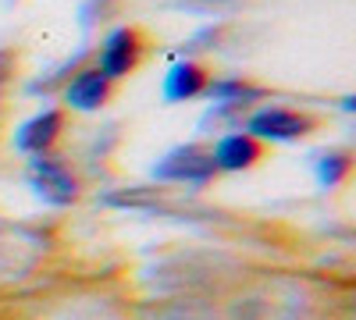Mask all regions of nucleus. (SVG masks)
I'll return each instance as SVG.
<instances>
[{"mask_svg": "<svg viewBox=\"0 0 356 320\" xmlns=\"http://www.w3.org/2000/svg\"><path fill=\"white\" fill-rule=\"evenodd\" d=\"M317 118L310 110H292V107H257L246 114V121L239 125L260 142H296L310 132H317Z\"/></svg>", "mask_w": 356, "mask_h": 320, "instance_id": "obj_1", "label": "nucleus"}, {"mask_svg": "<svg viewBox=\"0 0 356 320\" xmlns=\"http://www.w3.org/2000/svg\"><path fill=\"white\" fill-rule=\"evenodd\" d=\"M214 157H211V146L203 142H186V146H175L171 153H164L154 167V178L157 182H175V185H211L214 182Z\"/></svg>", "mask_w": 356, "mask_h": 320, "instance_id": "obj_2", "label": "nucleus"}, {"mask_svg": "<svg viewBox=\"0 0 356 320\" xmlns=\"http://www.w3.org/2000/svg\"><path fill=\"white\" fill-rule=\"evenodd\" d=\"M146 33L139 25H118L107 33V40L100 43L97 50V68L118 82V78H129L139 65H143V57H146Z\"/></svg>", "mask_w": 356, "mask_h": 320, "instance_id": "obj_3", "label": "nucleus"}, {"mask_svg": "<svg viewBox=\"0 0 356 320\" xmlns=\"http://www.w3.org/2000/svg\"><path fill=\"white\" fill-rule=\"evenodd\" d=\"M29 185H33L47 203H54V207H72L79 199V178L72 174V167L61 157H54L50 150L36 153L29 160Z\"/></svg>", "mask_w": 356, "mask_h": 320, "instance_id": "obj_4", "label": "nucleus"}, {"mask_svg": "<svg viewBox=\"0 0 356 320\" xmlns=\"http://www.w3.org/2000/svg\"><path fill=\"white\" fill-rule=\"evenodd\" d=\"M61 132H65V110L47 107V110L36 114V118H29L25 125H18V132H15V150L25 153V157L47 153V150H54V142L61 139Z\"/></svg>", "mask_w": 356, "mask_h": 320, "instance_id": "obj_5", "label": "nucleus"}, {"mask_svg": "<svg viewBox=\"0 0 356 320\" xmlns=\"http://www.w3.org/2000/svg\"><path fill=\"white\" fill-rule=\"evenodd\" d=\"M211 157H214V167H218V171H228V174L250 171V167L264 157V142L253 139V135L243 132V128H235V132L218 135V142L211 146Z\"/></svg>", "mask_w": 356, "mask_h": 320, "instance_id": "obj_6", "label": "nucleus"}, {"mask_svg": "<svg viewBox=\"0 0 356 320\" xmlns=\"http://www.w3.org/2000/svg\"><path fill=\"white\" fill-rule=\"evenodd\" d=\"M111 93H114V82L93 65V68H79L72 78H68V85H65V103L72 107V110H100L107 100H111Z\"/></svg>", "mask_w": 356, "mask_h": 320, "instance_id": "obj_7", "label": "nucleus"}, {"mask_svg": "<svg viewBox=\"0 0 356 320\" xmlns=\"http://www.w3.org/2000/svg\"><path fill=\"white\" fill-rule=\"evenodd\" d=\"M211 68H207L203 61H193V57H186V61L171 65V71L164 75V100L168 103H186V100H196L203 96L207 82H211Z\"/></svg>", "mask_w": 356, "mask_h": 320, "instance_id": "obj_8", "label": "nucleus"}, {"mask_svg": "<svg viewBox=\"0 0 356 320\" xmlns=\"http://www.w3.org/2000/svg\"><path fill=\"white\" fill-rule=\"evenodd\" d=\"M203 96L211 100V103H228V107H253L260 100H267L271 93L264 90V85L250 82V78H239V75H225V78H211L207 82V90Z\"/></svg>", "mask_w": 356, "mask_h": 320, "instance_id": "obj_9", "label": "nucleus"}, {"mask_svg": "<svg viewBox=\"0 0 356 320\" xmlns=\"http://www.w3.org/2000/svg\"><path fill=\"white\" fill-rule=\"evenodd\" d=\"M314 171H317V182L321 189H335L349 178V171H353V153L349 150H328V153H321L314 160Z\"/></svg>", "mask_w": 356, "mask_h": 320, "instance_id": "obj_10", "label": "nucleus"}, {"mask_svg": "<svg viewBox=\"0 0 356 320\" xmlns=\"http://www.w3.org/2000/svg\"><path fill=\"white\" fill-rule=\"evenodd\" d=\"M122 11V0H86L82 4V25H97V22H111Z\"/></svg>", "mask_w": 356, "mask_h": 320, "instance_id": "obj_11", "label": "nucleus"}, {"mask_svg": "<svg viewBox=\"0 0 356 320\" xmlns=\"http://www.w3.org/2000/svg\"><path fill=\"white\" fill-rule=\"evenodd\" d=\"M225 36V25H207L196 36H189V43H182V53H196V50H214Z\"/></svg>", "mask_w": 356, "mask_h": 320, "instance_id": "obj_12", "label": "nucleus"}, {"mask_svg": "<svg viewBox=\"0 0 356 320\" xmlns=\"http://www.w3.org/2000/svg\"><path fill=\"white\" fill-rule=\"evenodd\" d=\"M232 4H239V0H175V8H186L193 15H214V11H225Z\"/></svg>", "mask_w": 356, "mask_h": 320, "instance_id": "obj_13", "label": "nucleus"}, {"mask_svg": "<svg viewBox=\"0 0 356 320\" xmlns=\"http://www.w3.org/2000/svg\"><path fill=\"white\" fill-rule=\"evenodd\" d=\"M11 71H15V53L0 50V85H4V82L11 78Z\"/></svg>", "mask_w": 356, "mask_h": 320, "instance_id": "obj_14", "label": "nucleus"}]
</instances>
